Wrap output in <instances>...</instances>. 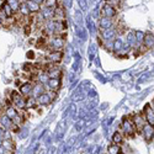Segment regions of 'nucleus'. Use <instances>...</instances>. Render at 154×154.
<instances>
[{
    "label": "nucleus",
    "mask_w": 154,
    "mask_h": 154,
    "mask_svg": "<svg viewBox=\"0 0 154 154\" xmlns=\"http://www.w3.org/2000/svg\"><path fill=\"white\" fill-rule=\"evenodd\" d=\"M9 95V100L11 101V104L14 107H16L17 110H25V102H26V97H23L19 91L16 90H8Z\"/></svg>",
    "instance_id": "obj_1"
},
{
    "label": "nucleus",
    "mask_w": 154,
    "mask_h": 154,
    "mask_svg": "<svg viewBox=\"0 0 154 154\" xmlns=\"http://www.w3.org/2000/svg\"><path fill=\"white\" fill-rule=\"evenodd\" d=\"M121 133L125 136V137H134L136 134H137V132H136V128H134V126H133V122H132V120H131V116H126L123 120H122V122H121Z\"/></svg>",
    "instance_id": "obj_2"
},
{
    "label": "nucleus",
    "mask_w": 154,
    "mask_h": 154,
    "mask_svg": "<svg viewBox=\"0 0 154 154\" xmlns=\"http://www.w3.org/2000/svg\"><path fill=\"white\" fill-rule=\"evenodd\" d=\"M5 116L10 121L14 122L15 125H17V126H20L25 121L23 120V116L19 112V110L16 107H14V106H6L5 107Z\"/></svg>",
    "instance_id": "obj_3"
},
{
    "label": "nucleus",
    "mask_w": 154,
    "mask_h": 154,
    "mask_svg": "<svg viewBox=\"0 0 154 154\" xmlns=\"http://www.w3.org/2000/svg\"><path fill=\"white\" fill-rule=\"evenodd\" d=\"M63 46H64V38L60 37L59 35L47 38V47H46V49H48V52H49V51H62Z\"/></svg>",
    "instance_id": "obj_4"
},
{
    "label": "nucleus",
    "mask_w": 154,
    "mask_h": 154,
    "mask_svg": "<svg viewBox=\"0 0 154 154\" xmlns=\"http://www.w3.org/2000/svg\"><path fill=\"white\" fill-rule=\"evenodd\" d=\"M56 95L57 93L54 91H45L42 93L41 95H38L36 97V101H37V105H41V106H47L49 104H52V101L56 99Z\"/></svg>",
    "instance_id": "obj_5"
},
{
    "label": "nucleus",
    "mask_w": 154,
    "mask_h": 154,
    "mask_svg": "<svg viewBox=\"0 0 154 154\" xmlns=\"http://www.w3.org/2000/svg\"><path fill=\"white\" fill-rule=\"evenodd\" d=\"M131 120L133 122V126L136 128V132L137 133H140V131L143 130V127L147 125L144 117H143V115H140V113H134L131 116Z\"/></svg>",
    "instance_id": "obj_6"
},
{
    "label": "nucleus",
    "mask_w": 154,
    "mask_h": 154,
    "mask_svg": "<svg viewBox=\"0 0 154 154\" xmlns=\"http://www.w3.org/2000/svg\"><path fill=\"white\" fill-rule=\"evenodd\" d=\"M119 11L116 8H113L110 4H105L101 9V17H105V19H115L117 16Z\"/></svg>",
    "instance_id": "obj_7"
},
{
    "label": "nucleus",
    "mask_w": 154,
    "mask_h": 154,
    "mask_svg": "<svg viewBox=\"0 0 154 154\" xmlns=\"http://www.w3.org/2000/svg\"><path fill=\"white\" fill-rule=\"evenodd\" d=\"M143 117L147 122V125L154 126V110H153V105L147 104L143 109Z\"/></svg>",
    "instance_id": "obj_8"
},
{
    "label": "nucleus",
    "mask_w": 154,
    "mask_h": 154,
    "mask_svg": "<svg viewBox=\"0 0 154 154\" xmlns=\"http://www.w3.org/2000/svg\"><path fill=\"white\" fill-rule=\"evenodd\" d=\"M63 58V52L62 51H49L46 56V60L49 63H54V64H59L62 62Z\"/></svg>",
    "instance_id": "obj_9"
},
{
    "label": "nucleus",
    "mask_w": 154,
    "mask_h": 154,
    "mask_svg": "<svg viewBox=\"0 0 154 154\" xmlns=\"http://www.w3.org/2000/svg\"><path fill=\"white\" fill-rule=\"evenodd\" d=\"M20 94L23 96V97H29V96H31V94H32V90H33V83L32 82H23V83H21L20 85Z\"/></svg>",
    "instance_id": "obj_10"
},
{
    "label": "nucleus",
    "mask_w": 154,
    "mask_h": 154,
    "mask_svg": "<svg viewBox=\"0 0 154 154\" xmlns=\"http://www.w3.org/2000/svg\"><path fill=\"white\" fill-rule=\"evenodd\" d=\"M153 133H154V130H153V126H150V125H146L143 127V130L140 131V134L144 137V139L148 143H150L153 140Z\"/></svg>",
    "instance_id": "obj_11"
},
{
    "label": "nucleus",
    "mask_w": 154,
    "mask_h": 154,
    "mask_svg": "<svg viewBox=\"0 0 154 154\" xmlns=\"http://www.w3.org/2000/svg\"><path fill=\"white\" fill-rule=\"evenodd\" d=\"M153 43H154V37H153V32H144V37L142 41V47H144L146 49H150L153 48Z\"/></svg>",
    "instance_id": "obj_12"
},
{
    "label": "nucleus",
    "mask_w": 154,
    "mask_h": 154,
    "mask_svg": "<svg viewBox=\"0 0 154 154\" xmlns=\"http://www.w3.org/2000/svg\"><path fill=\"white\" fill-rule=\"evenodd\" d=\"M46 85H47V88H48V90L57 93L59 89H60V85H62V84H60V79H52V78H49L48 82L46 83Z\"/></svg>",
    "instance_id": "obj_13"
},
{
    "label": "nucleus",
    "mask_w": 154,
    "mask_h": 154,
    "mask_svg": "<svg viewBox=\"0 0 154 154\" xmlns=\"http://www.w3.org/2000/svg\"><path fill=\"white\" fill-rule=\"evenodd\" d=\"M100 29L101 30H107V29H112L116 26V23L113 22V19H105V17H101L100 19Z\"/></svg>",
    "instance_id": "obj_14"
},
{
    "label": "nucleus",
    "mask_w": 154,
    "mask_h": 154,
    "mask_svg": "<svg viewBox=\"0 0 154 154\" xmlns=\"http://www.w3.org/2000/svg\"><path fill=\"white\" fill-rule=\"evenodd\" d=\"M116 35H117V31H116V29H115V27L107 29V30H101V37L104 38V40H106V41L113 40Z\"/></svg>",
    "instance_id": "obj_15"
},
{
    "label": "nucleus",
    "mask_w": 154,
    "mask_h": 154,
    "mask_svg": "<svg viewBox=\"0 0 154 154\" xmlns=\"http://www.w3.org/2000/svg\"><path fill=\"white\" fill-rule=\"evenodd\" d=\"M3 147L8 153H14L15 150V142L10 137L9 138H3Z\"/></svg>",
    "instance_id": "obj_16"
},
{
    "label": "nucleus",
    "mask_w": 154,
    "mask_h": 154,
    "mask_svg": "<svg viewBox=\"0 0 154 154\" xmlns=\"http://www.w3.org/2000/svg\"><path fill=\"white\" fill-rule=\"evenodd\" d=\"M25 4H26L29 11L31 12V14H37V12L41 11V5L36 4L35 2H32V0H29V2H25Z\"/></svg>",
    "instance_id": "obj_17"
},
{
    "label": "nucleus",
    "mask_w": 154,
    "mask_h": 154,
    "mask_svg": "<svg viewBox=\"0 0 154 154\" xmlns=\"http://www.w3.org/2000/svg\"><path fill=\"white\" fill-rule=\"evenodd\" d=\"M123 140H125V136L120 132V131H117V132H115L113 134H112V143L113 144H122L123 143Z\"/></svg>",
    "instance_id": "obj_18"
},
{
    "label": "nucleus",
    "mask_w": 154,
    "mask_h": 154,
    "mask_svg": "<svg viewBox=\"0 0 154 154\" xmlns=\"http://www.w3.org/2000/svg\"><path fill=\"white\" fill-rule=\"evenodd\" d=\"M36 107H37L36 97H33V96L26 97V102H25V110H27V109H36Z\"/></svg>",
    "instance_id": "obj_19"
},
{
    "label": "nucleus",
    "mask_w": 154,
    "mask_h": 154,
    "mask_svg": "<svg viewBox=\"0 0 154 154\" xmlns=\"http://www.w3.org/2000/svg\"><path fill=\"white\" fill-rule=\"evenodd\" d=\"M107 154H123V152L121 149V146L112 143L107 147Z\"/></svg>",
    "instance_id": "obj_20"
},
{
    "label": "nucleus",
    "mask_w": 154,
    "mask_h": 154,
    "mask_svg": "<svg viewBox=\"0 0 154 154\" xmlns=\"http://www.w3.org/2000/svg\"><path fill=\"white\" fill-rule=\"evenodd\" d=\"M6 3L9 4V6L11 8V10H12V12H14V14L19 11L20 4H21L20 0H6Z\"/></svg>",
    "instance_id": "obj_21"
},
{
    "label": "nucleus",
    "mask_w": 154,
    "mask_h": 154,
    "mask_svg": "<svg viewBox=\"0 0 154 154\" xmlns=\"http://www.w3.org/2000/svg\"><path fill=\"white\" fill-rule=\"evenodd\" d=\"M2 10L4 11V14H5V16H6V19H9V17H12V15H14V12H12V10H11V8L9 6V4L6 3V0L2 4Z\"/></svg>",
    "instance_id": "obj_22"
},
{
    "label": "nucleus",
    "mask_w": 154,
    "mask_h": 154,
    "mask_svg": "<svg viewBox=\"0 0 154 154\" xmlns=\"http://www.w3.org/2000/svg\"><path fill=\"white\" fill-rule=\"evenodd\" d=\"M58 4H59L58 0H45V3H43L45 8L49 9V10H54L58 6Z\"/></svg>",
    "instance_id": "obj_23"
},
{
    "label": "nucleus",
    "mask_w": 154,
    "mask_h": 154,
    "mask_svg": "<svg viewBox=\"0 0 154 154\" xmlns=\"http://www.w3.org/2000/svg\"><path fill=\"white\" fill-rule=\"evenodd\" d=\"M143 37H144V32H142V31H136L134 32V40H136V43L138 46H142Z\"/></svg>",
    "instance_id": "obj_24"
},
{
    "label": "nucleus",
    "mask_w": 154,
    "mask_h": 154,
    "mask_svg": "<svg viewBox=\"0 0 154 154\" xmlns=\"http://www.w3.org/2000/svg\"><path fill=\"white\" fill-rule=\"evenodd\" d=\"M127 40H128V42H130V46H131V47L134 46V43H136V40H134V32H130V33H128Z\"/></svg>",
    "instance_id": "obj_25"
},
{
    "label": "nucleus",
    "mask_w": 154,
    "mask_h": 154,
    "mask_svg": "<svg viewBox=\"0 0 154 154\" xmlns=\"http://www.w3.org/2000/svg\"><path fill=\"white\" fill-rule=\"evenodd\" d=\"M27 58L29 59H35L36 58V53L33 52V51H29L27 52Z\"/></svg>",
    "instance_id": "obj_26"
},
{
    "label": "nucleus",
    "mask_w": 154,
    "mask_h": 154,
    "mask_svg": "<svg viewBox=\"0 0 154 154\" xmlns=\"http://www.w3.org/2000/svg\"><path fill=\"white\" fill-rule=\"evenodd\" d=\"M32 2H35L36 4H38V5H41V4H43L45 3V0H32Z\"/></svg>",
    "instance_id": "obj_27"
},
{
    "label": "nucleus",
    "mask_w": 154,
    "mask_h": 154,
    "mask_svg": "<svg viewBox=\"0 0 154 154\" xmlns=\"http://www.w3.org/2000/svg\"><path fill=\"white\" fill-rule=\"evenodd\" d=\"M2 147H3V138L0 137V148H2Z\"/></svg>",
    "instance_id": "obj_28"
},
{
    "label": "nucleus",
    "mask_w": 154,
    "mask_h": 154,
    "mask_svg": "<svg viewBox=\"0 0 154 154\" xmlns=\"http://www.w3.org/2000/svg\"><path fill=\"white\" fill-rule=\"evenodd\" d=\"M3 23H4V21H3V19H2V17H0V26H2Z\"/></svg>",
    "instance_id": "obj_29"
},
{
    "label": "nucleus",
    "mask_w": 154,
    "mask_h": 154,
    "mask_svg": "<svg viewBox=\"0 0 154 154\" xmlns=\"http://www.w3.org/2000/svg\"><path fill=\"white\" fill-rule=\"evenodd\" d=\"M0 123H2V113H0Z\"/></svg>",
    "instance_id": "obj_30"
},
{
    "label": "nucleus",
    "mask_w": 154,
    "mask_h": 154,
    "mask_svg": "<svg viewBox=\"0 0 154 154\" xmlns=\"http://www.w3.org/2000/svg\"><path fill=\"white\" fill-rule=\"evenodd\" d=\"M22 2H29V0H21V3H22Z\"/></svg>",
    "instance_id": "obj_31"
},
{
    "label": "nucleus",
    "mask_w": 154,
    "mask_h": 154,
    "mask_svg": "<svg viewBox=\"0 0 154 154\" xmlns=\"http://www.w3.org/2000/svg\"><path fill=\"white\" fill-rule=\"evenodd\" d=\"M5 154H6V153H5Z\"/></svg>",
    "instance_id": "obj_32"
}]
</instances>
